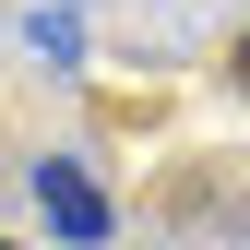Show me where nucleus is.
<instances>
[{
    "instance_id": "obj_1",
    "label": "nucleus",
    "mask_w": 250,
    "mask_h": 250,
    "mask_svg": "<svg viewBox=\"0 0 250 250\" xmlns=\"http://www.w3.org/2000/svg\"><path fill=\"white\" fill-rule=\"evenodd\" d=\"M155 214H167L179 238H250V191L227 167H179L167 191H155Z\"/></svg>"
},
{
    "instance_id": "obj_2",
    "label": "nucleus",
    "mask_w": 250,
    "mask_h": 250,
    "mask_svg": "<svg viewBox=\"0 0 250 250\" xmlns=\"http://www.w3.org/2000/svg\"><path fill=\"white\" fill-rule=\"evenodd\" d=\"M36 203H48V227H60V238H83V250L107 238V191H96L83 167H36Z\"/></svg>"
},
{
    "instance_id": "obj_3",
    "label": "nucleus",
    "mask_w": 250,
    "mask_h": 250,
    "mask_svg": "<svg viewBox=\"0 0 250 250\" xmlns=\"http://www.w3.org/2000/svg\"><path fill=\"white\" fill-rule=\"evenodd\" d=\"M227 72H238V96H250V36H238V48H227Z\"/></svg>"
}]
</instances>
